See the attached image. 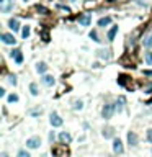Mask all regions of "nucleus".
<instances>
[{
  "label": "nucleus",
  "instance_id": "6ab92c4d",
  "mask_svg": "<svg viewBox=\"0 0 152 157\" xmlns=\"http://www.w3.org/2000/svg\"><path fill=\"white\" fill-rule=\"evenodd\" d=\"M123 103H124V97H120V100H118V103H116V110L118 111L123 110Z\"/></svg>",
  "mask_w": 152,
  "mask_h": 157
},
{
  "label": "nucleus",
  "instance_id": "f257e3e1",
  "mask_svg": "<svg viewBox=\"0 0 152 157\" xmlns=\"http://www.w3.org/2000/svg\"><path fill=\"white\" fill-rule=\"evenodd\" d=\"M115 111H116V107H115V105H113V103H106L105 107L102 108V118H105V120H110Z\"/></svg>",
  "mask_w": 152,
  "mask_h": 157
},
{
  "label": "nucleus",
  "instance_id": "7ed1b4c3",
  "mask_svg": "<svg viewBox=\"0 0 152 157\" xmlns=\"http://www.w3.org/2000/svg\"><path fill=\"white\" fill-rule=\"evenodd\" d=\"M49 123H51V126H54V128H59V126H62V118H61V116L57 115V113H51Z\"/></svg>",
  "mask_w": 152,
  "mask_h": 157
},
{
  "label": "nucleus",
  "instance_id": "f8f14e48",
  "mask_svg": "<svg viewBox=\"0 0 152 157\" xmlns=\"http://www.w3.org/2000/svg\"><path fill=\"white\" fill-rule=\"evenodd\" d=\"M54 77L53 75H44V77H43V84L44 85H47V87H51V85H54Z\"/></svg>",
  "mask_w": 152,
  "mask_h": 157
},
{
  "label": "nucleus",
  "instance_id": "7c9ffc66",
  "mask_svg": "<svg viewBox=\"0 0 152 157\" xmlns=\"http://www.w3.org/2000/svg\"><path fill=\"white\" fill-rule=\"evenodd\" d=\"M25 2H26V0H25Z\"/></svg>",
  "mask_w": 152,
  "mask_h": 157
},
{
  "label": "nucleus",
  "instance_id": "c85d7f7f",
  "mask_svg": "<svg viewBox=\"0 0 152 157\" xmlns=\"http://www.w3.org/2000/svg\"><path fill=\"white\" fill-rule=\"evenodd\" d=\"M2 157H8V155H7V154H5V152H3V154H2Z\"/></svg>",
  "mask_w": 152,
  "mask_h": 157
},
{
  "label": "nucleus",
  "instance_id": "9d476101",
  "mask_svg": "<svg viewBox=\"0 0 152 157\" xmlns=\"http://www.w3.org/2000/svg\"><path fill=\"white\" fill-rule=\"evenodd\" d=\"M8 26H10L12 31H18V30H20V21H18L17 18H10V21H8Z\"/></svg>",
  "mask_w": 152,
  "mask_h": 157
},
{
  "label": "nucleus",
  "instance_id": "4468645a",
  "mask_svg": "<svg viewBox=\"0 0 152 157\" xmlns=\"http://www.w3.org/2000/svg\"><path fill=\"white\" fill-rule=\"evenodd\" d=\"M118 33V26H113L110 31H108V41H113L115 39V35Z\"/></svg>",
  "mask_w": 152,
  "mask_h": 157
},
{
  "label": "nucleus",
  "instance_id": "1a4fd4ad",
  "mask_svg": "<svg viewBox=\"0 0 152 157\" xmlns=\"http://www.w3.org/2000/svg\"><path fill=\"white\" fill-rule=\"evenodd\" d=\"M0 3H2V12L3 13H7L13 7V0H0Z\"/></svg>",
  "mask_w": 152,
  "mask_h": 157
},
{
  "label": "nucleus",
  "instance_id": "ddd939ff",
  "mask_svg": "<svg viewBox=\"0 0 152 157\" xmlns=\"http://www.w3.org/2000/svg\"><path fill=\"white\" fill-rule=\"evenodd\" d=\"M110 23H111V17H103V18H100V20H98V26L105 28V26L110 25Z\"/></svg>",
  "mask_w": 152,
  "mask_h": 157
},
{
  "label": "nucleus",
  "instance_id": "a211bd4d",
  "mask_svg": "<svg viewBox=\"0 0 152 157\" xmlns=\"http://www.w3.org/2000/svg\"><path fill=\"white\" fill-rule=\"evenodd\" d=\"M88 36L92 38L93 41H97V43H100V41H102V39H100V38H98V33L95 31V30H92V31H90V35H88Z\"/></svg>",
  "mask_w": 152,
  "mask_h": 157
},
{
  "label": "nucleus",
  "instance_id": "6e6552de",
  "mask_svg": "<svg viewBox=\"0 0 152 157\" xmlns=\"http://www.w3.org/2000/svg\"><path fill=\"white\" fill-rule=\"evenodd\" d=\"M128 144L129 146H137V134L136 133H132V131L128 133Z\"/></svg>",
  "mask_w": 152,
  "mask_h": 157
},
{
  "label": "nucleus",
  "instance_id": "4be33fe9",
  "mask_svg": "<svg viewBox=\"0 0 152 157\" xmlns=\"http://www.w3.org/2000/svg\"><path fill=\"white\" fill-rule=\"evenodd\" d=\"M146 62L149 64V65H152V52H150V51L146 52Z\"/></svg>",
  "mask_w": 152,
  "mask_h": 157
},
{
  "label": "nucleus",
  "instance_id": "423d86ee",
  "mask_svg": "<svg viewBox=\"0 0 152 157\" xmlns=\"http://www.w3.org/2000/svg\"><path fill=\"white\" fill-rule=\"evenodd\" d=\"M2 41L5 43V44H15L17 43L15 36L10 35V33H2Z\"/></svg>",
  "mask_w": 152,
  "mask_h": 157
},
{
  "label": "nucleus",
  "instance_id": "f3484780",
  "mask_svg": "<svg viewBox=\"0 0 152 157\" xmlns=\"http://www.w3.org/2000/svg\"><path fill=\"white\" fill-rule=\"evenodd\" d=\"M30 92H31V95H35V97H36L38 93H39V90H38V85H36L35 82L30 84Z\"/></svg>",
  "mask_w": 152,
  "mask_h": 157
},
{
  "label": "nucleus",
  "instance_id": "39448f33",
  "mask_svg": "<svg viewBox=\"0 0 152 157\" xmlns=\"http://www.w3.org/2000/svg\"><path fill=\"white\" fill-rule=\"evenodd\" d=\"M79 23L82 26H88L90 23H92V15H90V13H83V15H80L79 17Z\"/></svg>",
  "mask_w": 152,
  "mask_h": 157
},
{
  "label": "nucleus",
  "instance_id": "5701e85b",
  "mask_svg": "<svg viewBox=\"0 0 152 157\" xmlns=\"http://www.w3.org/2000/svg\"><path fill=\"white\" fill-rule=\"evenodd\" d=\"M21 35H23V38H25V39H26V38L30 36V26H25V28H23Z\"/></svg>",
  "mask_w": 152,
  "mask_h": 157
},
{
  "label": "nucleus",
  "instance_id": "0eeeda50",
  "mask_svg": "<svg viewBox=\"0 0 152 157\" xmlns=\"http://www.w3.org/2000/svg\"><path fill=\"white\" fill-rule=\"evenodd\" d=\"M10 54H12V58L15 59V62H17V64H21V62H23V54H21V51H20V49H13Z\"/></svg>",
  "mask_w": 152,
  "mask_h": 157
},
{
  "label": "nucleus",
  "instance_id": "2eb2a0df",
  "mask_svg": "<svg viewBox=\"0 0 152 157\" xmlns=\"http://www.w3.org/2000/svg\"><path fill=\"white\" fill-rule=\"evenodd\" d=\"M36 70H38L39 74H44L46 70H47V65H46V62H39V64L36 65Z\"/></svg>",
  "mask_w": 152,
  "mask_h": 157
},
{
  "label": "nucleus",
  "instance_id": "c756f323",
  "mask_svg": "<svg viewBox=\"0 0 152 157\" xmlns=\"http://www.w3.org/2000/svg\"><path fill=\"white\" fill-rule=\"evenodd\" d=\"M70 2H74V0H70Z\"/></svg>",
  "mask_w": 152,
  "mask_h": 157
},
{
  "label": "nucleus",
  "instance_id": "dca6fc26",
  "mask_svg": "<svg viewBox=\"0 0 152 157\" xmlns=\"http://www.w3.org/2000/svg\"><path fill=\"white\" fill-rule=\"evenodd\" d=\"M113 134H115V133H113V128H105V129H103V137H113Z\"/></svg>",
  "mask_w": 152,
  "mask_h": 157
},
{
  "label": "nucleus",
  "instance_id": "412c9836",
  "mask_svg": "<svg viewBox=\"0 0 152 157\" xmlns=\"http://www.w3.org/2000/svg\"><path fill=\"white\" fill-rule=\"evenodd\" d=\"M144 46L146 47H152V35H149L146 38V41H144Z\"/></svg>",
  "mask_w": 152,
  "mask_h": 157
},
{
  "label": "nucleus",
  "instance_id": "20e7f679",
  "mask_svg": "<svg viewBox=\"0 0 152 157\" xmlns=\"http://www.w3.org/2000/svg\"><path fill=\"white\" fill-rule=\"evenodd\" d=\"M113 151H115V154H123L124 152V147H123V142L120 137H115V141H113Z\"/></svg>",
  "mask_w": 152,
  "mask_h": 157
},
{
  "label": "nucleus",
  "instance_id": "aec40b11",
  "mask_svg": "<svg viewBox=\"0 0 152 157\" xmlns=\"http://www.w3.org/2000/svg\"><path fill=\"white\" fill-rule=\"evenodd\" d=\"M17 102H18V95H15V93L8 95V103H17Z\"/></svg>",
  "mask_w": 152,
  "mask_h": 157
},
{
  "label": "nucleus",
  "instance_id": "cd10ccee",
  "mask_svg": "<svg viewBox=\"0 0 152 157\" xmlns=\"http://www.w3.org/2000/svg\"><path fill=\"white\" fill-rule=\"evenodd\" d=\"M7 92H5V88H0V97H5Z\"/></svg>",
  "mask_w": 152,
  "mask_h": 157
},
{
  "label": "nucleus",
  "instance_id": "b1692460",
  "mask_svg": "<svg viewBox=\"0 0 152 157\" xmlns=\"http://www.w3.org/2000/svg\"><path fill=\"white\" fill-rule=\"evenodd\" d=\"M18 157H31V155H30V152H28V151L21 149L20 152H18Z\"/></svg>",
  "mask_w": 152,
  "mask_h": 157
},
{
  "label": "nucleus",
  "instance_id": "a878e982",
  "mask_svg": "<svg viewBox=\"0 0 152 157\" xmlns=\"http://www.w3.org/2000/svg\"><path fill=\"white\" fill-rule=\"evenodd\" d=\"M8 80H10L12 85H17V75H10V77H8Z\"/></svg>",
  "mask_w": 152,
  "mask_h": 157
},
{
  "label": "nucleus",
  "instance_id": "9b49d317",
  "mask_svg": "<svg viewBox=\"0 0 152 157\" xmlns=\"http://www.w3.org/2000/svg\"><path fill=\"white\" fill-rule=\"evenodd\" d=\"M59 141L62 142V144H69V142L72 141V136H70L69 133H61V134H59Z\"/></svg>",
  "mask_w": 152,
  "mask_h": 157
},
{
  "label": "nucleus",
  "instance_id": "f03ea898",
  "mask_svg": "<svg viewBox=\"0 0 152 157\" xmlns=\"http://www.w3.org/2000/svg\"><path fill=\"white\" fill-rule=\"evenodd\" d=\"M41 146V137L39 136H33L30 139H26V147L28 149H38Z\"/></svg>",
  "mask_w": 152,
  "mask_h": 157
},
{
  "label": "nucleus",
  "instance_id": "393cba45",
  "mask_svg": "<svg viewBox=\"0 0 152 157\" xmlns=\"http://www.w3.org/2000/svg\"><path fill=\"white\" fill-rule=\"evenodd\" d=\"M75 110H82V108H83V103L82 102H80V100H79V102H75Z\"/></svg>",
  "mask_w": 152,
  "mask_h": 157
},
{
  "label": "nucleus",
  "instance_id": "bb28decb",
  "mask_svg": "<svg viewBox=\"0 0 152 157\" xmlns=\"http://www.w3.org/2000/svg\"><path fill=\"white\" fill-rule=\"evenodd\" d=\"M147 141L152 142V128H150V129H147Z\"/></svg>",
  "mask_w": 152,
  "mask_h": 157
}]
</instances>
